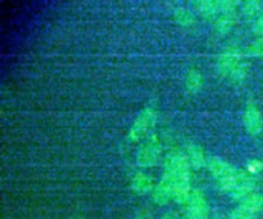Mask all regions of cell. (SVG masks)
<instances>
[{"instance_id": "9a60e30c", "label": "cell", "mask_w": 263, "mask_h": 219, "mask_svg": "<svg viewBox=\"0 0 263 219\" xmlns=\"http://www.w3.org/2000/svg\"><path fill=\"white\" fill-rule=\"evenodd\" d=\"M240 206L256 215L263 209V195L253 192L240 202Z\"/></svg>"}, {"instance_id": "e0dca14e", "label": "cell", "mask_w": 263, "mask_h": 219, "mask_svg": "<svg viewBox=\"0 0 263 219\" xmlns=\"http://www.w3.org/2000/svg\"><path fill=\"white\" fill-rule=\"evenodd\" d=\"M249 53L255 58H263V36L257 37L248 48Z\"/></svg>"}, {"instance_id": "7c38bea8", "label": "cell", "mask_w": 263, "mask_h": 219, "mask_svg": "<svg viewBox=\"0 0 263 219\" xmlns=\"http://www.w3.org/2000/svg\"><path fill=\"white\" fill-rule=\"evenodd\" d=\"M195 8L202 17L208 20H216L220 14V1H198L195 3Z\"/></svg>"}, {"instance_id": "9c48e42d", "label": "cell", "mask_w": 263, "mask_h": 219, "mask_svg": "<svg viewBox=\"0 0 263 219\" xmlns=\"http://www.w3.org/2000/svg\"><path fill=\"white\" fill-rule=\"evenodd\" d=\"M154 186L151 176L144 172H137L132 178V188L138 194H147L152 192Z\"/></svg>"}, {"instance_id": "ba28073f", "label": "cell", "mask_w": 263, "mask_h": 219, "mask_svg": "<svg viewBox=\"0 0 263 219\" xmlns=\"http://www.w3.org/2000/svg\"><path fill=\"white\" fill-rule=\"evenodd\" d=\"M255 188V181L247 171H238L237 178L235 181V184L230 192V195L236 199L241 202L245 197L253 193V190Z\"/></svg>"}, {"instance_id": "5b68a950", "label": "cell", "mask_w": 263, "mask_h": 219, "mask_svg": "<svg viewBox=\"0 0 263 219\" xmlns=\"http://www.w3.org/2000/svg\"><path fill=\"white\" fill-rule=\"evenodd\" d=\"M161 155V145L157 136H150L138 149L136 155L137 165L141 168L155 166Z\"/></svg>"}, {"instance_id": "44dd1931", "label": "cell", "mask_w": 263, "mask_h": 219, "mask_svg": "<svg viewBox=\"0 0 263 219\" xmlns=\"http://www.w3.org/2000/svg\"><path fill=\"white\" fill-rule=\"evenodd\" d=\"M263 170V161L257 158H253L248 161L247 163V172L250 175L258 174Z\"/></svg>"}, {"instance_id": "8992f818", "label": "cell", "mask_w": 263, "mask_h": 219, "mask_svg": "<svg viewBox=\"0 0 263 219\" xmlns=\"http://www.w3.org/2000/svg\"><path fill=\"white\" fill-rule=\"evenodd\" d=\"M188 219H208L210 206L204 193L199 189H192L184 204Z\"/></svg>"}, {"instance_id": "ffe728a7", "label": "cell", "mask_w": 263, "mask_h": 219, "mask_svg": "<svg viewBox=\"0 0 263 219\" xmlns=\"http://www.w3.org/2000/svg\"><path fill=\"white\" fill-rule=\"evenodd\" d=\"M176 19L183 26H190L193 23V15L185 9H180L176 13Z\"/></svg>"}, {"instance_id": "ac0fdd59", "label": "cell", "mask_w": 263, "mask_h": 219, "mask_svg": "<svg viewBox=\"0 0 263 219\" xmlns=\"http://www.w3.org/2000/svg\"><path fill=\"white\" fill-rule=\"evenodd\" d=\"M255 214L251 213L240 205L232 209L229 213V219H254Z\"/></svg>"}, {"instance_id": "7402d4cb", "label": "cell", "mask_w": 263, "mask_h": 219, "mask_svg": "<svg viewBox=\"0 0 263 219\" xmlns=\"http://www.w3.org/2000/svg\"><path fill=\"white\" fill-rule=\"evenodd\" d=\"M252 31L257 36H263V10L262 12L254 20L252 25Z\"/></svg>"}, {"instance_id": "7a4b0ae2", "label": "cell", "mask_w": 263, "mask_h": 219, "mask_svg": "<svg viewBox=\"0 0 263 219\" xmlns=\"http://www.w3.org/2000/svg\"><path fill=\"white\" fill-rule=\"evenodd\" d=\"M219 73L232 82H241L249 73V66L242 59L240 49L236 46L226 47L218 57Z\"/></svg>"}, {"instance_id": "8fae6325", "label": "cell", "mask_w": 263, "mask_h": 219, "mask_svg": "<svg viewBox=\"0 0 263 219\" xmlns=\"http://www.w3.org/2000/svg\"><path fill=\"white\" fill-rule=\"evenodd\" d=\"M152 198L155 204L160 206L166 205L171 199H173V189L164 179L161 178L160 181L154 186Z\"/></svg>"}, {"instance_id": "3957f363", "label": "cell", "mask_w": 263, "mask_h": 219, "mask_svg": "<svg viewBox=\"0 0 263 219\" xmlns=\"http://www.w3.org/2000/svg\"><path fill=\"white\" fill-rule=\"evenodd\" d=\"M206 167L212 177L216 180L219 188L227 193H230L236 178L238 171L231 163L219 156H212L208 159Z\"/></svg>"}, {"instance_id": "5bb4252c", "label": "cell", "mask_w": 263, "mask_h": 219, "mask_svg": "<svg viewBox=\"0 0 263 219\" xmlns=\"http://www.w3.org/2000/svg\"><path fill=\"white\" fill-rule=\"evenodd\" d=\"M235 16L234 14L220 13L215 20V30L220 35H227L234 27Z\"/></svg>"}, {"instance_id": "277c9868", "label": "cell", "mask_w": 263, "mask_h": 219, "mask_svg": "<svg viewBox=\"0 0 263 219\" xmlns=\"http://www.w3.org/2000/svg\"><path fill=\"white\" fill-rule=\"evenodd\" d=\"M156 121V112L153 108L147 107L143 109L135 118L130 129L128 131V141L132 143L142 140L148 132L153 127Z\"/></svg>"}, {"instance_id": "30bf717a", "label": "cell", "mask_w": 263, "mask_h": 219, "mask_svg": "<svg viewBox=\"0 0 263 219\" xmlns=\"http://www.w3.org/2000/svg\"><path fill=\"white\" fill-rule=\"evenodd\" d=\"M184 154L191 168L201 169L202 167L206 166L208 159L205 157L203 149L200 146L196 144H190L187 146Z\"/></svg>"}, {"instance_id": "6da1fadb", "label": "cell", "mask_w": 263, "mask_h": 219, "mask_svg": "<svg viewBox=\"0 0 263 219\" xmlns=\"http://www.w3.org/2000/svg\"><path fill=\"white\" fill-rule=\"evenodd\" d=\"M162 179H164L173 189V199L184 205L191 188V167L184 153L174 152L166 156L163 165Z\"/></svg>"}, {"instance_id": "52a82bcc", "label": "cell", "mask_w": 263, "mask_h": 219, "mask_svg": "<svg viewBox=\"0 0 263 219\" xmlns=\"http://www.w3.org/2000/svg\"><path fill=\"white\" fill-rule=\"evenodd\" d=\"M242 125L252 137L259 136L263 132V114L254 103L246 106L242 113Z\"/></svg>"}, {"instance_id": "2e32d148", "label": "cell", "mask_w": 263, "mask_h": 219, "mask_svg": "<svg viewBox=\"0 0 263 219\" xmlns=\"http://www.w3.org/2000/svg\"><path fill=\"white\" fill-rule=\"evenodd\" d=\"M240 11L247 19H256L262 12V2L258 0H247L240 3Z\"/></svg>"}, {"instance_id": "603a6c76", "label": "cell", "mask_w": 263, "mask_h": 219, "mask_svg": "<svg viewBox=\"0 0 263 219\" xmlns=\"http://www.w3.org/2000/svg\"><path fill=\"white\" fill-rule=\"evenodd\" d=\"M160 219H180L178 217H176L175 215H172V214H165L163 216H161Z\"/></svg>"}, {"instance_id": "d6986e66", "label": "cell", "mask_w": 263, "mask_h": 219, "mask_svg": "<svg viewBox=\"0 0 263 219\" xmlns=\"http://www.w3.org/2000/svg\"><path fill=\"white\" fill-rule=\"evenodd\" d=\"M240 6L237 1L234 0H223L220 1V13L235 14V11Z\"/></svg>"}, {"instance_id": "cb8c5ba5", "label": "cell", "mask_w": 263, "mask_h": 219, "mask_svg": "<svg viewBox=\"0 0 263 219\" xmlns=\"http://www.w3.org/2000/svg\"><path fill=\"white\" fill-rule=\"evenodd\" d=\"M136 219H147V218H145V217H138V218H136Z\"/></svg>"}, {"instance_id": "4fadbf2b", "label": "cell", "mask_w": 263, "mask_h": 219, "mask_svg": "<svg viewBox=\"0 0 263 219\" xmlns=\"http://www.w3.org/2000/svg\"><path fill=\"white\" fill-rule=\"evenodd\" d=\"M185 85L190 94L198 93L203 85V77L196 69H190L186 74Z\"/></svg>"}]
</instances>
